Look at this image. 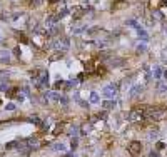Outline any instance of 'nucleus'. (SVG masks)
Segmentation results:
<instances>
[{
    "instance_id": "4",
    "label": "nucleus",
    "mask_w": 167,
    "mask_h": 157,
    "mask_svg": "<svg viewBox=\"0 0 167 157\" xmlns=\"http://www.w3.org/2000/svg\"><path fill=\"white\" fill-rule=\"evenodd\" d=\"M144 117H146V114H144L142 109H132L129 112V115H127V121L129 122H141Z\"/></svg>"
},
{
    "instance_id": "21",
    "label": "nucleus",
    "mask_w": 167,
    "mask_h": 157,
    "mask_svg": "<svg viewBox=\"0 0 167 157\" xmlns=\"http://www.w3.org/2000/svg\"><path fill=\"white\" fill-rule=\"evenodd\" d=\"M152 19H156V20H164V14H162L159 9H156V10H152Z\"/></svg>"
},
{
    "instance_id": "40",
    "label": "nucleus",
    "mask_w": 167,
    "mask_h": 157,
    "mask_svg": "<svg viewBox=\"0 0 167 157\" xmlns=\"http://www.w3.org/2000/svg\"><path fill=\"white\" fill-rule=\"evenodd\" d=\"M22 94L24 95H30V89H29V87H24V89H22Z\"/></svg>"
},
{
    "instance_id": "20",
    "label": "nucleus",
    "mask_w": 167,
    "mask_h": 157,
    "mask_svg": "<svg viewBox=\"0 0 167 157\" xmlns=\"http://www.w3.org/2000/svg\"><path fill=\"white\" fill-rule=\"evenodd\" d=\"M52 151L64 152V151H65V144H62V142H55V144H52Z\"/></svg>"
},
{
    "instance_id": "3",
    "label": "nucleus",
    "mask_w": 167,
    "mask_h": 157,
    "mask_svg": "<svg viewBox=\"0 0 167 157\" xmlns=\"http://www.w3.org/2000/svg\"><path fill=\"white\" fill-rule=\"evenodd\" d=\"M117 92H119V87L115 84H107L104 89H102V95H104L105 99H115Z\"/></svg>"
},
{
    "instance_id": "42",
    "label": "nucleus",
    "mask_w": 167,
    "mask_h": 157,
    "mask_svg": "<svg viewBox=\"0 0 167 157\" xmlns=\"http://www.w3.org/2000/svg\"><path fill=\"white\" fill-rule=\"evenodd\" d=\"M42 2H44V0H30V4H32V5H40V4H42Z\"/></svg>"
},
{
    "instance_id": "39",
    "label": "nucleus",
    "mask_w": 167,
    "mask_h": 157,
    "mask_svg": "<svg viewBox=\"0 0 167 157\" xmlns=\"http://www.w3.org/2000/svg\"><path fill=\"white\" fill-rule=\"evenodd\" d=\"M149 157H161V156H159V152L157 151H151L149 152Z\"/></svg>"
},
{
    "instance_id": "16",
    "label": "nucleus",
    "mask_w": 167,
    "mask_h": 157,
    "mask_svg": "<svg viewBox=\"0 0 167 157\" xmlns=\"http://www.w3.org/2000/svg\"><path fill=\"white\" fill-rule=\"evenodd\" d=\"M0 62L2 64H9L10 62V50H2V57H0Z\"/></svg>"
},
{
    "instance_id": "6",
    "label": "nucleus",
    "mask_w": 167,
    "mask_h": 157,
    "mask_svg": "<svg viewBox=\"0 0 167 157\" xmlns=\"http://www.w3.org/2000/svg\"><path fill=\"white\" fill-rule=\"evenodd\" d=\"M142 92H144V85L136 84V85H132V89L129 90V97H131V99H136V97H139Z\"/></svg>"
},
{
    "instance_id": "29",
    "label": "nucleus",
    "mask_w": 167,
    "mask_h": 157,
    "mask_svg": "<svg viewBox=\"0 0 167 157\" xmlns=\"http://www.w3.org/2000/svg\"><path fill=\"white\" fill-rule=\"evenodd\" d=\"M59 104L60 105H69V97H65V95H60V99H59Z\"/></svg>"
},
{
    "instance_id": "36",
    "label": "nucleus",
    "mask_w": 167,
    "mask_h": 157,
    "mask_svg": "<svg viewBox=\"0 0 167 157\" xmlns=\"http://www.w3.org/2000/svg\"><path fill=\"white\" fill-rule=\"evenodd\" d=\"M5 110H15V104H12V102H9V104L5 105Z\"/></svg>"
},
{
    "instance_id": "12",
    "label": "nucleus",
    "mask_w": 167,
    "mask_h": 157,
    "mask_svg": "<svg viewBox=\"0 0 167 157\" xmlns=\"http://www.w3.org/2000/svg\"><path fill=\"white\" fill-rule=\"evenodd\" d=\"M90 132H92V124L87 122V124H82V126H80V134H82V136H89Z\"/></svg>"
},
{
    "instance_id": "18",
    "label": "nucleus",
    "mask_w": 167,
    "mask_h": 157,
    "mask_svg": "<svg viewBox=\"0 0 167 157\" xmlns=\"http://www.w3.org/2000/svg\"><path fill=\"white\" fill-rule=\"evenodd\" d=\"M89 100H90V104H99V102H100V97H99V94H97L95 90H92V92H90Z\"/></svg>"
},
{
    "instance_id": "19",
    "label": "nucleus",
    "mask_w": 167,
    "mask_h": 157,
    "mask_svg": "<svg viewBox=\"0 0 167 157\" xmlns=\"http://www.w3.org/2000/svg\"><path fill=\"white\" fill-rule=\"evenodd\" d=\"M79 131H80V127L70 126V127H69V132H67V134H69L70 137H77V136H79Z\"/></svg>"
},
{
    "instance_id": "26",
    "label": "nucleus",
    "mask_w": 167,
    "mask_h": 157,
    "mask_svg": "<svg viewBox=\"0 0 167 157\" xmlns=\"http://www.w3.org/2000/svg\"><path fill=\"white\" fill-rule=\"evenodd\" d=\"M94 70H95V67H94V64H92V62L85 64V72H87V74H94Z\"/></svg>"
},
{
    "instance_id": "35",
    "label": "nucleus",
    "mask_w": 167,
    "mask_h": 157,
    "mask_svg": "<svg viewBox=\"0 0 167 157\" xmlns=\"http://www.w3.org/2000/svg\"><path fill=\"white\" fill-rule=\"evenodd\" d=\"M15 97H17V100H19L20 104H22V102H24V100H25V95H24V94H20V92H19V94H17Z\"/></svg>"
},
{
    "instance_id": "24",
    "label": "nucleus",
    "mask_w": 167,
    "mask_h": 157,
    "mask_svg": "<svg viewBox=\"0 0 167 157\" xmlns=\"http://www.w3.org/2000/svg\"><path fill=\"white\" fill-rule=\"evenodd\" d=\"M69 14H70V10H69V9H62V10H60V12H59V14H57V17H59V20H62L64 17H67Z\"/></svg>"
},
{
    "instance_id": "14",
    "label": "nucleus",
    "mask_w": 167,
    "mask_h": 157,
    "mask_svg": "<svg viewBox=\"0 0 167 157\" xmlns=\"http://www.w3.org/2000/svg\"><path fill=\"white\" fill-rule=\"evenodd\" d=\"M49 97V100H54V102H59V99H60V94H59L57 90H50V92H45Z\"/></svg>"
},
{
    "instance_id": "7",
    "label": "nucleus",
    "mask_w": 167,
    "mask_h": 157,
    "mask_svg": "<svg viewBox=\"0 0 167 157\" xmlns=\"http://www.w3.org/2000/svg\"><path fill=\"white\" fill-rule=\"evenodd\" d=\"M124 62H125V59H122V57H114V59H110L109 60V67H112V69H117V67H122L124 65Z\"/></svg>"
},
{
    "instance_id": "32",
    "label": "nucleus",
    "mask_w": 167,
    "mask_h": 157,
    "mask_svg": "<svg viewBox=\"0 0 167 157\" xmlns=\"http://www.w3.org/2000/svg\"><path fill=\"white\" fill-rule=\"evenodd\" d=\"M79 105H80L82 109H89V107H90V104L87 102V100H79Z\"/></svg>"
},
{
    "instance_id": "5",
    "label": "nucleus",
    "mask_w": 167,
    "mask_h": 157,
    "mask_svg": "<svg viewBox=\"0 0 167 157\" xmlns=\"http://www.w3.org/2000/svg\"><path fill=\"white\" fill-rule=\"evenodd\" d=\"M127 151L131 152L132 156H139V154L142 152V144L139 141H132L131 144L127 146Z\"/></svg>"
},
{
    "instance_id": "15",
    "label": "nucleus",
    "mask_w": 167,
    "mask_h": 157,
    "mask_svg": "<svg viewBox=\"0 0 167 157\" xmlns=\"http://www.w3.org/2000/svg\"><path fill=\"white\" fill-rule=\"evenodd\" d=\"M162 74H164V70H162V67H159V65H156V67L152 69V77L157 78V80L162 77Z\"/></svg>"
},
{
    "instance_id": "37",
    "label": "nucleus",
    "mask_w": 167,
    "mask_h": 157,
    "mask_svg": "<svg viewBox=\"0 0 167 157\" xmlns=\"http://www.w3.org/2000/svg\"><path fill=\"white\" fill-rule=\"evenodd\" d=\"M84 78H85V72H80L77 75V80H79V82H84Z\"/></svg>"
},
{
    "instance_id": "23",
    "label": "nucleus",
    "mask_w": 167,
    "mask_h": 157,
    "mask_svg": "<svg viewBox=\"0 0 167 157\" xmlns=\"http://www.w3.org/2000/svg\"><path fill=\"white\" fill-rule=\"evenodd\" d=\"M136 50H137V54H146L147 52V45L142 42V44H139V45L136 47Z\"/></svg>"
},
{
    "instance_id": "25",
    "label": "nucleus",
    "mask_w": 167,
    "mask_h": 157,
    "mask_svg": "<svg viewBox=\"0 0 167 157\" xmlns=\"http://www.w3.org/2000/svg\"><path fill=\"white\" fill-rule=\"evenodd\" d=\"M125 24H127V25H129V27H132V29H136V30H137V29H139V27H141V25H139V24H137V20H134V19H129V20L125 22Z\"/></svg>"
},
{
    "instance_id": "13",
    "label": "nucleus",
    "mask_w": 167,
    "mask_h": 157,
    "mask_svg": "<svg viewBox=\"0 0 167 157\" xmlns=\"http://www.w3.org/2000/svg\"><path fill=\"white\" fill-rule=\"evenodd\" d=\"M156 89H157V92L166 94V92H167V82H166V80H159V82H157V85H156Z\"/></svg>"
},
{
    "instance_id": "2",
    "label": "nucleus",
    "mask_w": 167,
    "mask_h": 157,
    "mask_svg": "<svg viewBox=\"0 0 167 157\" xmlns=\"http://www.w3.org/2000/svg\"><path fill=\"white\" fill-rule=\"evenodd\" d=\"M49 47L52 49V50H57V52H67L69 47H70V40H69V37H60L57 40H54Z\"/></svg>"
},
{
    "instance_id": "10",
    "label": "nucleus",
    "mask_w": 167,
    "mask_h": 157,
    "mask_svg": "<svg viewBox=\"0 0 167 157\" xmlns=\"http://www.w3.org/2000/svg\"><path fill=\"white\" fill-rule=\"evenodd\" d=\"M137 35H139V39H141L144 44L149 42V39H151V37H149V34H147V30H144L142 27H139V29H137Z\"/></svg>"
},
{
    "instance_id": "38",
    "label": "nucleus",
    "mask_w": 167,
    "mask_h": 157,
    "mask_svg": "<svg viewBox=\"0 0 167 157\" xmlns=\"http://www.w3.org/2000/svg\"><path fill=\"white\" fill-rule=\"evenodd\" d=\"M157 149H159V151H162V149H166V144H164V142H157Z\"/></svg>"
},
{
    "instance_id": "30",
    "label": "nucleus",
    "mask_w": 167,
    "mask_h": 157,
    "mask_svg": "<svg viewBox=\"0 0 167 157\" xmlns=\"http://www.w3.org/2000/svg\"><path fill=\"white\" fill-rule=\"evenodd\" d=\"M157 134H159V129H157V127L151 129V132H149V139H154V137H157Z\"/></svg>"
},
{
    "instance_id": "41",
    "label": "nucleus",
    "mask_w": 167,
    "mask_h": 157,
    "mask_svg": "<svg viewBox=\"0 0 167 157\" xmlns=\"http://www.w3.org/2000/svg\"><path fill=\"white\" fill-rule=\"evenodd\" d=\"M74 100H75V102H79V100H80V95H79V90H75V92H74Z\"/></svg>"
},
{
    "instance_id": "31",
    "label": "nucleus",
    "mask_w": 167,
    "mask_h": 157,
    "mask_svg": "<svg viewBox=\"0 0 167 157\" xmlns=\"http://www.w3.org/2000/svg\"><path fill=\"white\" fill-rule=\"evenodd\" d=\"M17 144H19V142H7L5 144V149H17Z\"/></svg>"
},
{
    "instance_id": "34",
    "label": "nucleus",
    "mask_w": 167,
    "mask_h": 157,
    "mask_svg": "<svg viewBox=\"0 0 167 157\" xmlns=\"http://www.w3.org/2000/svg\"><path fill=\"white\" fill-rule=\"evenodd\" d=\"M14 55H15L17 59H20V57H22V50H20V47H15V49H14Z\"/></svg>"
},
{
    "instance_id": "45",
    "label": "nucleus",
    "mask_w": 167,
    "mask_h": 157,
    "mask_svg": "<svg viewBox=\"0 0 167 157\" xmlns=\"http://www.w3.org/2000/svg\"><path fill=\"white\" fill-rule=\"evenodd\" d=\"M162 77H164V80L167 82V70H164V74H162Z\"/></svg>"
},
{
    "instance_id": "22",
    "label": "nucleus",
    "mask_w": 167,
    "mask_h": 157,
    "mask_svg": "<svg viewBox=\"0 0 167 157\" xmlns=\"http://www.w3.org/2000/svg\"><path fill=\"white\" fill-rule=\"evenodd\" d=\"M27 122H30V124H35V126H42V121L39 119V115H32L27 119Z\"/></svg>"
},
{
    "instance_id": "17",
    "label": "nucleus",
    "mask_w": 167,
    "mask_h": 157,
    "mask_svg": "<svg viewBox=\"0 0 167 157\" xmlns=\"http://www.w3.org/2000/svg\"><path fill=\"white\" fill-rule=\"evenodd\" d=\"M65 122H59V124H55V127H54V136H57V134H60V132L65 131Z\"/></svg>"
},
{
    "instance_id": "1",
    "label": "nucleus",
    "mask_w": 167,
    "mask_h": 157,
    "mask_svg": "<svg viewBox=\"0 0 167 157\" xmlns=\"http://www.w3.org/2000/svg\"><path fill=\"white\" fill-rule=\"evenodd\" d=\"M144 114L151 121H161V119H164L167 115V109L161 107V105H154V107H149L147 110H144Z\"/></svg>"
},
{
    "instance_id": "9",
    "label": "nucleus",
    "mask_w": 167,
    "mask_h": 157,
    "mask_svg": "<svg viewBox=\"0 0 167 157\" xmlns=\"http://www.w3.org/2000/svg\"><path fill=\"white\" fill-rule=\"evenodd\" d=\"M57 24H59L57 15H49L47 19H45V27H47V29H52V27H55Z\"/></svg>"
},
{
    "instance_id": "8",
    "label": "nucleus",
    "mask_w": 167,
    "mask_h": 157,
    "mask_svg": "<svg viewBox=\"0 0 167 157\" xmlns=\"http://www.w3.org/2000/svg\"><path fill=\"white\" fill-rule=\"evenodd\" d=\"M102 104V109H105V110H112V109H115V105H117V100L115 99H107V100H104V102H100Z\"/></svg>"
},
{
    "instance_id": "27",
    "label": "nucleus",
    "mask_w": 167,
    "mask_h": 157,
    "mask_svg": "<svg viewBox=\"0 0 167 157\" xmlns=\"http://www.w3.org/2000/svg\"><path fill=\"white\" fill-rule=\"evenodd\" d=\"M77 147H79V141H77V137H72V139H70V149H72V151H75Z\"/></svg>"
},
{
    "instance_id": "11",
    "label": "nucleus",
    "mask_w": 167,
    "mask_h": 157,
    "mask_svg": "<svg viewBox=\"0 0 167 157\" xmlns=\"http://www.w3.org/2000/svg\"><path fill=\"white\" fill-rule=\"evenodd\" d=\"M27 146L30 147V149H40L42 147V142L40 141H37V139H34V137H30V139H27Z\"/></svg>"
},
{
    "instance_id": "44",
    "label": "nucleus",
    "mask_w": 167,
    "mask_h": 157,
    "mask_svg": "<svg viewBox=\"0 0 167 157\" xmlns=\"http://www.w3.org/2000/svg\"><path fill=\"white\" fill-rule=\"evenodd\" d=\"M65 157H77V156H75V152H67V154H65Z\"/></svg>"
},
{
    "instance_id": "43",
    "label": "nucleus",
    "mask_w": 167,
    "mask_h": 157,
    "mask_svg": "<svg viewBox=\"0 0 167 157\" xmlns=\"http://www.w3.org/2000/svg\"><path fill=\"white\" fill-rule=\"evenodd\" d=\"M97 74H99V75L100 74H105V67H99L97 69Z\"/></svg>"
},
{
    "instance_id": "28",
    "label": "nucleus",
    "mask_w": 167,
    "mask_h": 157,
    "mask_svg": "<svg viewBox=\"0 0 167 157\" xmlns=\"http://www.w3.org/2000/svg\"><path fill=\"white\" fill-rule=\"evenodd\" d=\"M125 5H127V2H124V0H119L117 4H114V5H112V9H114V10H117V9H120V7H125Z\"/></svg>"
},
{
    "instance_id": "46",
    "label": "nucleus",
    "mask_w": 167,
    "mask_h": 157,
    "mask_svg": "<svg viewBox=\"0 0 167 157\" xmlns=\"http://www.w3.org/2000/svg\"><path fill=\"white\" fill-rule=\"evenodd\" d=\"M47 2H50V4H59L60 0H47Z\"/></svg>"
},
{
    "instance_id": "33",
    "label": "nucleus",
    "mask_w": 167,
    "mask_h": 157,
    "mask_svg": "<svg viewBox=\"0 0 167 157\" xmlns=\"http://www.w3.org/2000/svg\"><path fill=\"white\" fill-rule=\"evenodd\" d=\"M64 85H65V82H64V80H60V78H59L57 82H55V90H59V89H62Z\"/></svg>"
},
{
    "instance_id": "47",
    "label": "nucleus",
    "mask_w": 167,
    "mask_h": 157,
    "mask_svg": "<svg viewBox=\"0 0 167 157\" xmlns=\"http://www.w3.org/2000/svg\"><path fill=\"white\" fill-rule=\"evenodd\" d=\"M0 105H2V100H0Z\"/></svg>"
}]
</instances>
